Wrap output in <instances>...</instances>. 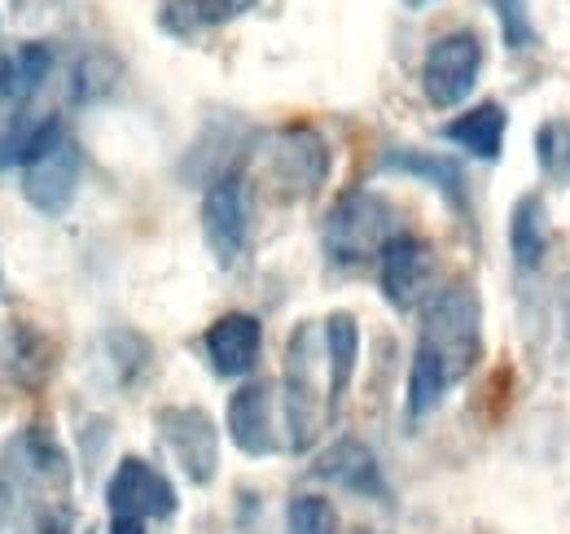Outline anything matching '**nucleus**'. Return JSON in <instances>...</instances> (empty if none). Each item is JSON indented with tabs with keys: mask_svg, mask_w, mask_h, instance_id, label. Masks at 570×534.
I'll list each match as a JSON object with an SVG mask.
<instances>
[{
	"mask_svg": "<svg viewBox=\"0 0 570 534\" xmlns=\"http://www.w3.org/2000/svg\"><path fill=\"white\" fill-rule=\"evenodd\" d=\"M430 350L448 377L461 386L479 359H483V298L470 280H448L422 303V325H417V342Z\"/></svg>",
	"mask_w": 570,
	"mask_h": 534,
	"instance_id": "nucleus-1",
	"label": "nucleus"
},
{
	"mask_svg": "<svg viewBox=\"0 0 570 534\" xmlns=\"http://www.w3.org/2000/svg\"><path fill=\"white\" fill-rule=\"evenodd\" d=\"M321 364H325L321 325H298L285 342L282 373V416L289 452H307L334 416L330 412V382H321Z\"/></svg>",
	"mask_w": 570,
	"mask_h": 534,
	"instance_id": "nucleus-2",
	"label": "nucleus"
},
{
	"mask_svg": "<svg viewBox=\"0 0 570 534\" xmlns=\"http://www.w3.org/2000/svg\"><path fill=\"white\" fill-rule=\"evenodd\" d=\"M404 233L395 219V206L373 194V189H347L343 198L330 206L321 241H325V259L338 267H364L377 264L382 246Z\"/></svg>",
	"mask_w": 570,
	"mask_h": 534,
	"instance_id": "nucleus-3",
	"label": "nucleus"
},
{
	"mask_svg": "<svg viewBox=\"0 0 570 534\" xmlns=\"http://www.w3.org/2000/svg\"><path fill=\"white\" fill-rule=\"evenodd\" d=\"M264 171L282 198H312L330 185L334 149L307 123H285L264 140Z\"/></svg>",
	"mask_w": 570,
	"mask_h": 534,
	"instance_id": "nucleus-4",
	"label": "nucleus"
},
{
	"mask_svg": "<svg viewBox=\"0 0 570 534\" xmlns=\"http://www.w3.org/2000/svg\"><path fill=\"white\" fill-rule=\"evenodd\" d=\"M483 75V40L470 27H456L439 40H430L426 58H422V92L434 110H452L461 106L474 83Z\"/></svg>",
	"mask_w": 570,
	"mask_h": 534,
	"instance_id": "nucleus-5",
	"label": "nucleus"
},
{
	"mask_svg": "<svg viewBox=\"0 0 570 534\" xmlns=\"http://www.w3.org/2000/svg\"><path fill=\"white\" fill-rule=\"evenodd\" d=\"M154 429L158 443L171 452V461L194 486H207L219 468V429H215L212 412L198 403H171L154 412Z\"/></svg>",
	"mask_w": 570,
	"mask_h": 534,
	"instance_id": "nucleus-6",
	"label": "nucleus"
},
{
	"mask_svg": "<svg viewBox=\"0 0 570 534\" xmlns=\"http://www.w3.org/2000/svg\"><path fill=\"white\" fill-rule=\"evenodd\" d=\"M203 241L219 267H237L250 246V185L242 171H228L207 185L203 194Z\"/></svg>",
	"mask_w": 570,
	"mask_h": 534,
	"instance_id": "nucleus-7",
	"label": "nucleus"
},
{
	"mask_svg": "<svg viewBox=\"0 0 570 534\" xmlns=\"http://www.w3.org/2000/svg\"><path fill=\"white\" fill-rule=\"evenodd\" d=\"M18 176H22V198L31 201L40 215L62 219L75 206L79 180H83V149L75 145L71 132H62L58 140H49L31 162H22Z\"/></svg>",
	"mask_w": 570,
	"mask_h": 534,
	"instance_id": "nucleus-8",
	"label": "nucleus"
},
{
	"mask_svg": "<svg viewBox=\"0 0 570 534\" xmlns=\"http://www.w3.org/2000/svg\"><path fill=\"white\" fill-rule=\"evenodd\" d=\"M106 508H110V517H132V522L149 526V522L176 517L180 500H176V486L163 468L141 461V456H124L106 482Z\"/></svg>",
	"mask_w": 570,
	"mask_h": 534,
	"instance_id": "nucleus-9",
	"label": "nucleus"
},
{
	"mask_svg": "<svg viewBox=\"0 0 570 534\" xmlns=\"http://www.w3.org/2000/svg\"><path fill=\"white\" fill-rule=\"evenodd\" d=\"M4 482L22 495V491H40V495H67L71 491V456L62 452V443L53 438L49 425H27L18 438H9L4 447Z\"/></svg>",
	"mask_w": 570,
	"mask_h": 534,
	"instance_id": "nucleus-10",
	"label": "nucleus"
},
{
	"mask_svg": "<svg viewBox=\"0 0 570 534\" xmlns=\"http://www.w3.org/2000/svg\"><path fill=\"white\" fill-rule=\"evenodd\" d=\"M377 285L395 312H422L434 294V250L413 233H395L377 255Z\"/></svg>",
	"mask_w": 570,
	"mask_h": 534,
	"instance_id": "nucleus-11",
	"label": "nucleus"
},
{
	"mask_svg": "<svg viewBox=\"0 0 570 534\" xmlns=\"http://www.w3.org/2000/svg\"><path fill=\"white\" fill-rule=\"evenodd\" d=\"M224 429H228V438L242 456H255V461L273 456L282 447V438H277V390L268 382H242L228 395Z\"/></svg>",
	"mask_w": 570,
	"mask_h": 534,
	"instance_id": "nucleus-12",
	"label": "nucleus"
},
{
	"mask_svg": "<svg viewBox=\"0 0 570 534\" xmlns=\"http://www.w3.org/2000/svg\"><path fill=\"white\" fill-rule=\"evenodd\" d=\"M203 350L212 359L215 377H228V382L250 377L259 368V355H264V325H259V316H250V312H224L219 320L207 325Z\"/></svg>",
	"mask_w": 570,
	"mask_h": 534,
	"instance_id": "nucleus-13",
	"label": "nucleus"
},
{
	"mask_svg": "<svg viewBox=\"0 0 570 534\" xmlns=\"http://www.w3.org/2000/svg\"><path fill=\"white\" fill-rule=\"evenodd\" d=\"M53 62H58V53L49 40H27V44L0 53V123H18L27 101L53 75Z\"/></svg>",
	"mask_w": 570,
	"mask_h": 534,
	"instance_id": "nucleus-14",
	"label": "nucleus"
},
{
	"mask_svg": "<svg viewBox=\"0 0 570 534\" xmlns=\"http://www.w3.org/2000/svg\"><path fill=\"white\" fill-rule=\"evenodd\" d=\"M312 477H321V482H330V486H338V491H352L360 500H386V495H391L377 456H373L360 438H338V443H330V447L316 456Z\"/></svg>",
	"mask_w": 570,
	"mask_h": 534,
	"instance_id": "nucleus-15",
	"label": "nucleus"
},
{
	"mask_svg": "<svg viewBox=\"0 0 570 534\" xmlns=\"http://www.w3.org/2000/svg\"><path fill=\"white\" fill-rule=\"evenodd\" d=\"M377 167H382V171H395V176H413V180H422V185H430L439 198L448 201V206H456V210L470 206L465 171H461L452 158L434 154V149H404V145H400V149H382Z\"/></svg>",
	"mask_w": 570,
	"mask_h": 534,
	"instance_id": "nucleus-16",
	"label": "nucleus"
},
{
	"mask_svg": "<svg viewBox=\"0 0 570 534\" xmlns=\"http://www.w3.org/2000/svg\"><path fill=\"white\" fill-rule=\"evenodd\" d=\"M259 0H163L158 4V31L171 40H198L250 13Z\"/></svg>",
	"mask_w": 570,
	"mask_h": 534,
	"instance_id": "nucleus-17",
	"label": "nucleus"
},
{
	"mask_svg": "<svg viewBox=\"0 0 570 534\" xmlns=\"http://www.w3.org/2000/svg\"><path fill=\"white\" fill-rule=\"evenodd\" d=\"M325 334V382H330V412H338V403L347 399L352 382H356L360 364V325L352 312H334L321 325Z\"/></svg>",
	"mask_w": 570,
	"mask_h": 534,
	"instance_id": "nucleus-18",
	"label": "nucleus"
},
{
	"mask_svg": "<svg viewBox=\"0 0 570 534\" xmlns=\"http://www.w3.org/2000/svg\"><path fill=\"white\" fill-rule=\"evenodd\" d=\"M504 132H509V115L500 101H479L465 115H456L452 123H443V140L461 145L479 162H497L504 149Z\"/></svg>",
	"mask_w": 570,
	"mask_h": 534,
	"instance_id": "nucleus-19",
	"label": "nucleus"
},
{
	"mask_svg": "<svg viewBox=\"0 0 570 534\" xmlns=\"http://www.w3.org/2000/svg\"><path fill=\"white\" fill-rule=\"evenodd\" d=\"M509 255L518 271H535L549 255V206L540 194H522L509 206Z\"/></svg>",
	"mask_w": 570,
	"mask_h": 534,
	"instance_id": "nucleus-20",
	"label": "nucleus"
},
{
	"mask_svg": "<svg viewBox=\"0 0 570 534\" xmlns=\"http://www.w3.org/2000/svg\"><path fill=\"white\" fill-rule=\"evenodd\" d=\"M452 386H456V382L448 377V368H443L430 350L413 346V359H409V390H404V412H409V421H426L430 412L448 399Z\"/></svg>",
	"mask_w": 570,
	"mask_h": 534,
	"instance_id": "nucleus-21",
	"label": "nucleus"
},
{
	"mask_svg": "<svg viewBox=\"0 0 570 534\" xmlns=\"http://www.w3.org/2000/svg\"><path fill=\"white\" fill-rule=\"evenodd\" d=\"M285 534H338V508L325 495H294L285 504Z\"/></svg>",
	"mask_w": 570,
	"mask_h": 534,
	"instance_id": "nucleus-22",
	"label": "nucleus"
},
{
	"mask_svg": "<svg viewBox=\"0 0 570 534\" xmlns=\"http://www.w3.org/2000/svg\"><path fill=\"white\" fill-rule=\"evenodd\" d=\"M535 145H540V162L549 171H562L570 162V123H544Z\"/></svg>",
	"mask_w": 570,
	"mask_h": 534,
	"instance_id": "nucleus-23",
	"label": "nucleus"
},
{
	"mask_svg": "<svg viewBox=\"0 0 570 534\" xmlns=\"http://www.w3.org/2000/svg\"><path fill=\"white\" fill-rule=\"evenodd\" d=\"M27 534H71V522H67V513H62V508L45 504V508H36V517H31Z\"/></svg>",
	"mask_w": 570,
	"mask_h": 534,
	"instance_id": "nucleus-24",
	"label": "nucleus"
},
{
	"mask_svg": "<svg viewBox=\"0 0 570 534\" xmlns=\"http://www.w3.org/2000/svg\"><path fill=\"white\" fill-rule=\"evenodd\" d=\"M553 307H558V337H562V355L570 359V271L558 280V298H553Z\"/></svg>",
	"mask_w": 570,
	"mask_h": 534,
	"instance_id": "nucleus-25",
	"label": "nucleus"
},
{
	"mask_svg": "<svg viewBox=\"0 0 570 534\" xmlns=\"http://www.w3.org/2000/svg\"><path fill=\"white\" fill-rule=\"evenodd\" d=\"M13 504H18V491L0 477V534L9 531V522H13Z\"/></svg>",
	"mask_w": 570,
	"mask_h": 534,
	"instance_id": "nucleus-26",
	"label": "nucleus"
},
{
	"mask_svg": "<svg viewBox=\"0 0 570 534\" xmlns=\"http://www.w3.org/2000/svg\"><path fill=\"white\" fill-rule=\"evenodd\" d=\"M110 534H145V522H132V517H110Z\"/></svg>",
	"mask_w": 570,
	"mask_h": 534,
	"instance_id": "nucleus-27",
	"label": "nucleus"
},
{
	"mask_svg": "<svg viewBox=\"0 0 570 534\" xmlns=\"http://www.w3.org/2000/svg\"><path fill=\"white\" fill-rule=\"evenodd\" d=\"M404 4H409V9H422V4H430V0H404Z\"/></svg>",
	"mask_w": 570,
	"mask_h": 534,
	"instance_id": "nucleus-28",
	"label": "nucleus"
}]
</instances>
